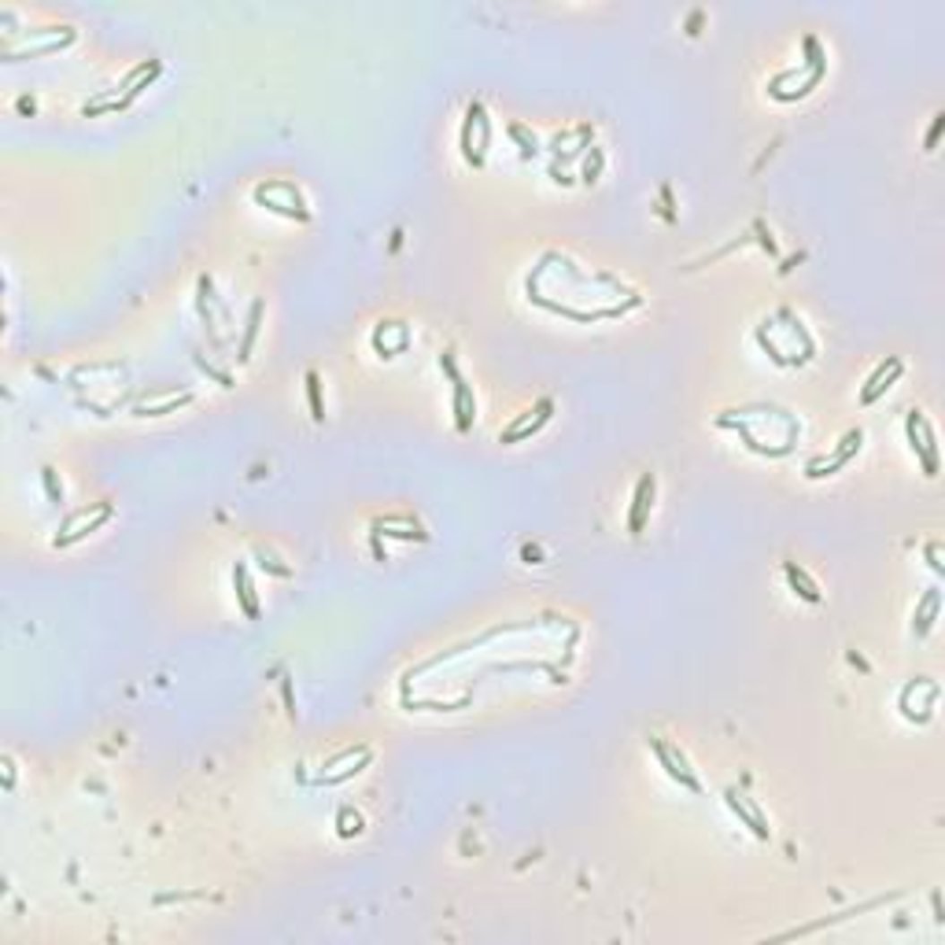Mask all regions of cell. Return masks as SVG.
<instances>
[{
    "label": "cell",
    "instance_id": "obj_1",
    "mask_svg": "<svg viewBox=\"0 0 945 945\" xmlns=\"http://www.w3.org/2000/svg\"><path fill=\"white\" fill-rule=\"evenodd\" d=\"M255 200L270 210H278V215H285V219H299V222L311 219V210H307V203H303V196L292 181H266V185L255 189Z\"/></svg>",
    "mask_w": 945,
    "mask_h": 945
},
{
    "label": "cell",
    "instance_id": "obj_2",
    "mask_svg": "<svg viewBox=\"0 0 945 945\" xmlns=\"http://www.w3.org/2000/svg\"><path fill=\"white\" fill-rule=\"evenodd\" d=\"M487 144H492V122H487L480 104H469L466 126H462V156H466L469 167H484Z\"/></svg>",
    "mask_w": 945,
    "mask_h": 945
},
{
    "label": "cell",
    "instance_id": "obj_3",
    "mask_svg": "<svg viewBox=\"0 0 945 945\" xmlns=\"http://www.w3.org/2000/svg\"><path fill=\"white\" fill-rule=\"evenodd\" d=\"M905 433H908V443L916 451V459L924 466L927 477H938V443H934V429L931 421L920 414V410H908L905 417Z\"/></svg>",
    "mask_w": 945,
    "mask_h": 945
},
{
    "label": "cell",
    "instance_id": "obj_4",
    "mask_svg": "<svg viewBox=\"0 0 945 945\" xmlns=\"http://www.w3.org/2000/svg\"><path fill=\"white\" fill-rule=\"evenodd\" d=\"M89 510H93V506H89ZM89 510H78V513H71V517H67L64 532L56 536V546H71V543L85 539L89 532H97L104 521H111V517H115V506H111V503H100V510H97L93 517H89Z\"/></svg>",
    "mask_w": 945,
    "mask_h": 945
},
{
    "label": "cell",
    "instance_id": "obj_5",
    "mask_svg": "<svg viewBox=\"0 0 945 945\" xmlns=\"http://www.w3.org/2000/svg\"><path fill=\"white\" fill-rule=\"evenodd\" d=\"M440 365H443V370L451 374V381H454V417H459V433H469L473 429V417H477V399H473L469 384L459 377V370H454L451 351L440 358Z\"/></svg>",
    "mask_w": 945,
    "mask_h": 945
},
{
    "label": "cell",
    "instance_id": "obj_6",
    "mask_svg": "<svg viewBox=\"0 0 945 945\" xmlns=\"http://www.w3.org/2000/svg\"><path fill=\"white\" fill-rule=\"evenodd\" d=\"M650 750L657 753V760L665 765V772L673 776L680 786H687L691 795H698V790H702V783H698V776L687 769V757H683L676 746H668V743H661V739H650Z\"/></svg>",
    "mask_w": 945,
    "mask_h": 945
},
{
    "label": "cell",
    "instance_id": "obj_7",
    "mask_svg": "<svg viewBox=\"0 0 945 945\" xmlns=\"http://www.w3.org/2000/svg\"><path fill=\"white\" fill-rule=\"evenodd\" d=\"M551 410H554V403L551 399H539L532 410H525L521 417H517L510 429L503 433V443H521V440H528L532 433H539L546 421H551Z\"/></svg>",
    "mask_w": 945,
    "mask_h": 945
},
{
    "label": "cell",
    "instance_id": "obj_8",
    "mask_svg": "<svg viewBox=\"0 0 945 945\" xmlns=\"http://www.w3.org/2000/svg\"><path fill=\"white\" fill-rule=\"evenodd\" d=\"M861 440H864V433L861 429H853V433H846V440L838 443V451L831 454V459H820V462H809V469H805V477H812V480H820V477H831V473H838L853 454L861 451Z\"/></svg>",
    "mask_w": 945,
    "mask_h": 945
},
{
    "label": "cell",
    "instance_id": "obj_9",
    "mask_svg": "<svg viewBox=\"0 0 945 945\" xmlns=\"http://www.w3.org/2000/svg\"><path fill=\"white\" fill-rule=\"evenodd\" d=\"M724 802H727V809L735 812V816L743 820V824H746L760 842H769V820H765V812H760L746 795H739V790H727Z\"/></svg>",
    "mask_w": 945,
    "mask_h": 945
},
{
    "label": "cell",
    "instance_id": "obj_10",
    "mask_svg": "<svg viewBox=\"0 0 945 945\" xmlns=\"http://www.w3.org/2000/svg\"><path fill=\"white\" fill-rule=\"evenodd\" d=\"M901 374H905V362L890 355V358H887V362H882V365H879V370H875V374L868 377V384L861 388V403H864V407H872V403L879 399V395H882V391H887V388H890V384H894V381H898Z\"/></svg>",
    "mask_w": 945,
    "mask_h": 945
},
{
    "label": "cell",
    "instance_id": "obj_11",
    "mask_svg": "<svg viewBox=\"0 0 945 945\" xmlns=\"http://www.w3.org/2000/svg\"><path fill=\"white\" fill-rule=\"evenodd\" d=\"M650 503H654V473H643L635 484V495H631V513H628V532L639 536L647 525V513H650Z\"/></svg>",
    "mask_w": 945,
    "mask_h": 945
},
{
    "label": "cell",
    "instance_id": "obj_12",
    "mask_svg": "<svg viewBox=\"0 0 945 945\" xmlns=\"http://www.w3.org/2000/svg\"><path fill=\"white\" fill-rule=\"evenodd\" d=\"M938 614H941V591H938V588H931V591L920 598L916 614H912V635H916V639H924V635L934 628Z\"/></svg>",
    "mask_w": 945,
    "mask_h": 945
},
{
    "label": "cell",
    "instance_id": "obj_13",
    "mask_svg": "<svg viewBox=\"0 0 945 945\" xmlns=\"http://www.w3.org/2000/svg\"><path fill=\"white\" fill-rule=\"evenodd\" d=\"M233 588H236V598H240L244 617H248V621H259V598H255V588H252L248 565H233Z\"/></svg>",
    "mask_w": 945,
    "mask_h": 945
},
{
    "label": "cell",
    "instance_id": "obj_14",
    "mask_svg": "<svg viewBox=\"0 0 945 945\" xmlns=\"http://www.w3.org/2000/svg\"><path fill=\"white\" fill-rule=\"evenodd\" d=\"M783 572H786V580H790V588H795V591H798V595H802L805 602H820V588H816V584L809 580V576H805V569H802V565H795V562H786V565H783Z\"/></svg>",
    "mask_w": 945,
    "mask_h": 945
},
{
    "label": "cell",
    "instance_id": "obj_15",
    "mask_svg": "<svg viewBox=\"0 0 945 945\" xmlns=\"http://www.w3.org/2000/svg\"><path fill=\"white\" fill-rule=\"evenodd\" d=\"M259 322H262V299L252 303V314H248V325H244V340H240V362L252 358V344H255V332H259Z\"/></svg>",
    "mask_w": 945,
    "mask_h": 945
},
{
    "label": "cell",
    "instance_id": "obj_16",
    "mask_svg": "<svg viewBox=\"0 0 945 945\" xmlns=\"http://www.w3.org/2000/svg\"><path fill=\"white\" fill-rule=\"evenodd\" d=\"M307 399H311V417H314V421H325V407H322V381H318V374H314V370L307 374Z\"/></svg>",
    "mask_w": 945,
    "mask_h": 945
},
{
    "label": "cell",
    "instance_id": "obj_17",
    "mask_svg": "<svg viewBox=\"0 0 945 945\" xmlns=\"http://www.w3.org/2000/svg\"><path fill=\"white\" fill-rule=\"evenodd\" d=\"M337 824H340V835H344V838H351V835H358V831H362V816H358V812H351V809H340Z\"/></svg>",
    "mask_w": 945,
    "mask_h": 945
},
{
    "label": "cell",
    "instance_id": "obj_18",
    "mask_svg": "<svg viewBox=\"0 0 945 945\" xmlns=\"http://www.w3.org/2000/svg\"><path fill=\"white\" fill-rule=\"evenodd\" d=\"M189 399H193V395H174V399H167L163 407H151V410L144 407V410H137V414H141V417H159V414H170V410H177V407H185Z\"/></svg>",
    "mask_w": 945,
    "mask_h": 945
},
{
    "label": "cell",
    "instance_id": "obj_19",
    "mask_svg": "<svg viewBox=\"0 0 945 945\" xmlns=\"http://www.w3.org/2000/svg\"><path fill=\"white\" fill-rule=\"evenodd\" d=\"M602 163H606L602 148H591V159L584 163V181H588V185H591V181H598V174H602Z\"/></svg>",
    "mask_w": 945,
    "mask_h": 945
},
{
    "label": "cell",
    "instance_id": "obj_20",
    "mask_svg": "<svg viewBox=\"0 0 945 945\" xmlns=\"http://www.w3.org/2000/svg\"><path fill=\"white\" fill-rule=\"evenodd\" d=\"M941 130H945V115H934L931 130H927V141H924V148H927V151H934V148H938V137H941Z\"/></svg>",
    "mask_w": 945,
    "mask_h": 945
},
{
    "label": "cell",
    "instance_id": "obj_21",
    "mask_svg": "<svg viewBox=\"0 0 945 945\" xmlns=\"http://www.w3.org/2000/svg\"><path fill=\"white\" fill-rule=\"evenodd\" d=\"M45 487H48V499L52 503H64V484H56V469H45Z\"/></svg>",
    "mask_w": 945,
    "mask_h": 945
},
{
    "label": "cell",
    "instance_id": "obj_22",
    "mask_svg": "<svg viewBox=\"0 0 945 945\" xmlns=\"http://www.w3.org/2000/svg\"><path fill=\"white\" fill-rule=\"evenodd\" d=\"M510 137H517L521 141V148H525V156H536V137H528L521 126H510Z\"/></svg>",
    "mask_w": 945,
    "mask_h": 945
},
{
    "label": "cell",
    "instance_id": "obj_23",
    "mask_svg": "<svg viewBox=\"0 0 945 945\" xmlns=\"http://www.w3.org/2000/svg\"><path fill=\"white\" fill-rule=\"evenodd\" d=\"M938 554H941V546H938V543H931V546H927V558H931V569H934V572H941V562H938Z\"/></svg>",
    "mask_w": 945,
    "mask_h": 945
}]
</instances>
